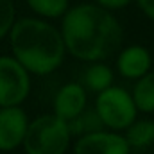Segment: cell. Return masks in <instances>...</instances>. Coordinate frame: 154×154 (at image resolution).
<instances>
[{"instance_id": "6da1fadb", "label": "cell", "mask_w": 154, "mask_h": 154, "mask_svg": "<svg viewBox=\"0 0 154 154\" xmlns=\"http://www.w3.org/2000/svg\"><path fill=\"white\" fill-rule=\"evenodd\" d=\"M66 52L81 61H104L122 47L124 31L115 14L99 4L68 7L61 22Z\"/></svg>"}, {"instance_id": "7a4b0ae2", "label": "cell", "mask_w": 154, "mask_h": 154, "mask_svg": "<svg viewBox=\"0 0 154 154\" xmlns=\"http://www.w3.org/2000/svg\"><path fill=\"white\" fill-rule=\"evenodd\" d=\"M13 56L29 74L48 75L63 65L66 47L54 25L38 18H22L9 31Z\"/></svg>"}, {"instance_id": "3957f363", "label": "cell", "mask_w": 154, "mask_h": 154, "mask_svg": "<svg viewBox=\"0 0 154 154\" xmlns=\"http://www.w3.org/2000/svg\"><path fill=\"white\" fill-rule=\"evenodd\" d=\"M70 138L68 124L56 113H48L29 122L22 145L27 154H65Z\"/></svg>"}, {"instance_id": "277c9868", "label": "cell", "mask_w": 154, "mask_h": 154, "mask_svg": "<svg viewBox=\"0 0 154 154\" xmlns=\"http://www.w3.org/2000/svg\"><path fill=\"white\" fill-rule=\"evenodd\" d=\"M95 109L100 116L104 127L111 131H124L133 124L138 115V108L133 100V95L120 86H109L97 93Z\"/></svg>"}, {"instance_id": "5b68a950", "label": "cell", "mask_w": 154, "mask_h": 154, "mask_svg": "<svg viewBox=\"0 0 154 154\" xmlns=\"http://www.w3.org/2000/svg\"><path fill=\"white\" fill-rule=\"evenodd\" d=\"M31 91V75L14 56L0 57V108L20 106Z\"/></svg>"}, {"instance_id": "8992f818", "label": "cell", "mask_w": 154, "mask_h": 154, "mask_svg": "<svg viewBox=\"0 0 154 154\" xmlns=\"http://www.w3.org/2000/svg\"><path fill=\"white\" fill-rule=\"evenodd\" d=\"M131 147L124 134L116 131H95L79 136L74 145V154H129Z\"/></svg>"}, {"instance_id": "52a82bcc", "label": "cell", "mask_w": 154, "mask_h": 154, "mask_svg": "<svg viewBox=\"0 0 154 154\" xmlns=\"http://www.w3.org/2000/svg\"><path fill=\"white\" fill-rule=\"evenodd\" d=\"M29 118L20 106L0 108V151L11 152L23 143Z\"/></svg>"}, {"instance_id": "ba28073f", "label": "cell", "mask_w": 154, "mask_h": 154, "mask_svg": "<svg viewBox=\"0 0 154 154\" xmlns=\"http://www.w3.org/2000/svg\"><path fill=\"white\" fill-rule=\"evenodd\" d=\"M86 108V88L81 82H68L59 88L54 99V113L70 122Z\"/></svg>"}, {"instance_id": "9c48e42d", "label": "cell", "mask_w": 154, "mask_h": 154, "mask_svg": "<svg viewBox=\"0 0 154 154\" xmlns=\"http://www.w3.org/2000/svg\"><path fill=\"white\" fill-rule=\"evenodd\" d=\"M151 63H152V57L143 45H129L122 48L116 57L118 74L125 79H133V81L147 74L151 70Z\"/></svg>"}, {"instance_id": "30bf717a", "label": "cell", "mask_w": 154, "mask_h": 154, "mask_svg": "<svg viewBox=\"0 0 154 154\" xmlns=\"http://www.w3.org/2000/svg\"><path fill=\"white\" fill-rule=\"evenodd\" d=\"M124 131V136L131 149H147L154 143V120L151 118H136Z\"/></svg>"}, {"instance_id": "8fae6325", "label": "cell", "mask_w": 154, "mask_h": 154, "mask_svg": "<svg viewBox=\"0 0 154 154\" xmlns=\"http://www.w3.org/2000/svg\"><path fill=\"white\" fill-rule=\"evenodd\" d=\"M81 84L86 90L99 93V91H102V90H106V88H109L113 84V70L106 63L93 61L84 70V75H82V82Z\"/></svg>"}, {"instance_id": "7c38bea8", "label": "cell", "mask_w": 154, "mask_h": 154, "mask_svg": "<svg viewBox=\"0 0 154 154\" xmlns=\"http://www.w3.org/2000/svg\"><path fill=\"white\" fill-rule=\"evenodd\" d=\"M133 100L142 113H154V72H147L136 79L133 88Z\"/></svg>"}, {"instance_id": "4fadbf2b", "label": "cell", "mask_w": 154, "mask_h": 154, "mask_svg": "<svg viewBox=\"0 0 154 154\" xmlns=\"http://www.w3.org/2000/svg\"><path fill=\"white\" fill-rule=\"evenodd\" d=\"M66 124H68V129H70L72 136H82V134L104 129V124H102L100 116L97 113V109H88V108H84L75 118H72Z\"/></svg>"}, {"instance_id": "5bb4252c", "label": "cell", "mask_w": 154, "mask_h": 154, "mask_svg": "<svg viewBox=\"0 0 154 154\" xmlns=\"http://www.w3.org/2000/svg\"><path fill=\"white\" fill-rule=\"evenodd\" d=\"M27 4L43 18H59L68 11V0H27Z\"/></svg>"}, {"instance_id": "9a60e30c", "label": "cell", "mask_w": 154, "mask_h": 154, "mask_svg": "<svg viewBox=\"0 0 154 154\" xmlns=\"http://www.w3.org/2000/svg\"><path fill=\"white\" fill-rule=\"evenodd\" d=\"M14 23V5L11 0H0V39L9 34Z\"/></svg>"}, {"instance_id": "2e32d148", "label": "cell", "mask_w": 154, "mask_h": 154, "mask_svg": "<svg viewBox=\"0 0 154 154\" xmlns=\"http://www.w3.org/2000/svg\"><path fill=\"white\" fill-rule=\"evenodd\" d=\"M95 2L108 11H118V9H124L131 0H95Z\"/></svg>"}, {"instance_id": "e0dca14e", "label": "cell", "mask_w": 154, "mask_h": 154, "mask_svg": "<svg viewBox=\"0 0 154 154\" xmlns=\"http://www.w3.org/2000/svg\"><path fill=\"white\" fill-rule=\"evenodd\" d=\"M136 4L143 11V14L154 22V0H136Z\"/></svg>"}]
</instances>
